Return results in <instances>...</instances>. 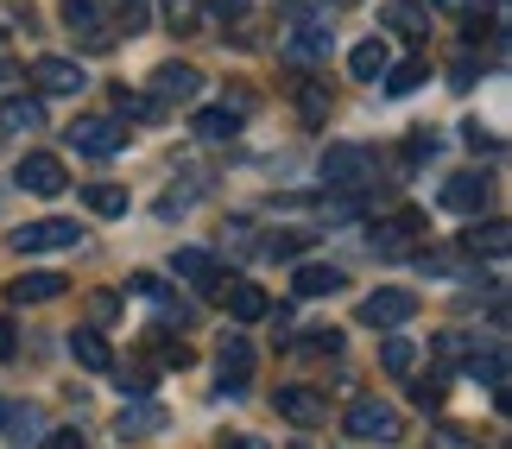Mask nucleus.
<instances>
[{"label": "nucleus", "instance_id": "f257e3e1", "mask_svg": "<svg viewBox=\"0 0 512 449\" xmlns=\"http://www.w3.org/2000/svg\"><path fill=\"white\" fill-rule=\"evenodd\" d=\"M342 424H348L354 443H399V431H405V424H399V405H386V399H354Z\"/></svg>", "mask_w": 512, "mask_h": 449}, {"label": "nucleus", "instance_id": "f03ea898", "mask_svg": "<svg viewBox=\"0 0 512 449\" xmlns=\"http://www.w3.org/2000/svg\"><path fill=\"white\" fill-rule=\"evenodd\" d=\"M373 178H380V171H373L367 146H329L323 152V184L329 190H348V197H354V190H367Z\"/></svg>", "mask_w": 512, "mask_h": 449}, {"label": "nucleus", "instance_id": "7ed1b4c3", "mask_svg": "<svg viewBox=\"0 0 512 449\" xmlns=\"http://www.w3.org/2000/svg\"><path fill=\"white\" fill-rule=\"evenodd\" d=\"M64 133H70L76 152H89V159H114V152L127 146V127L108 121V114H83V121H70Z\"/></svg>", "mask_w": 512, "mask_h": 449}, {"label": "nucleus", "instance_id": "20e7f679", "mask_svg": "<svg viewBox=\"0 0 512 449\" xmlns=\"http://www.w3.org/2000/svg\"><path fill=\"white\" fill-rule=\"evenodd\" d=\"M411 317H418V298H411L405 285H380V291H367V298H361V323L367 329H399Z\"/></svg>", "mask_w": 512, "mask_h": 449}, {"label": "nucleus", "instance_id": "39448f33", "mask_svg": "<svg viewBox=\"0 0 512 449\" xmlns=\"http://www.w3.org/2000/svg\"><path fill=\"white\" fill-rule=\"evenodd\" d=\"M76 222H64V216H45V222H26V228H13V253H64V247H76Z\"/></svg>", "mask_w": 512, "mask_h": 449}, {"label": "nucleus", "instance_id": "423d86ee", "mask_svg": "<svg viewBox=\"0 0 512 449\" xmlns=\"http://www.w3.org/2000/svg\"><path fill=\"white\" fill-rule=\"evenodd\" d=\"M13 178H19V190H32V197H64L70 171H64V159H57V152H26Z\"/></svg>", "mask_w": 512, "mask_h": 449}, {"label": "nucleus", "instance_id": "0eeeda50", "mask_svg": "<svg viewBox=\"0 0 512 449\" xmlns=\"http://www.w3.org/2000/svg\"><path fill=\"white\" fill-rule=\"evenodd\" d=\"M171 272H177V279H184V285H196V291H203V298H222V291H228V272L215 266V253H203V247H177Z\"/></svg>", "mask_w": 512, "mask_h": 449}, {"label": "nucleus", "instance_id": "6e6552de", "mask_svg": "<svg viewBox=\"0 0 512 449\" xmlns=\"http://www.w3.org/2000/svg\"><path fill=\"white\" fill-rule=\"evenodd\" d=\"M215 386H222V393H247V380H253V342L241 336V329H228L222 336V355H215Z\"/></svg>", "mask_w": 512, "mask_h": 449}, {"label": "nucleus", "instance_id": "1a4fd4ad", "mask_svg": "<svg viewBox=\"0 0 512 449\" xmlns=\"http://www.w3.org/2000/svg\"><path fill=\"white\" fill-rule=\"evenodd\" d=\"M279 51H285L298 70L323 64V57H329V26H323V19H298V26L285 32V45H279Z\"/></svg>", "mask_w": 512, "mask_h": 449}, {"label": "nucleus", "instance_id": "9d476101", "mask_svg": "<svg viewBox=\"0 0 512 449\" xmlns=\"http://www.w3.org/2000/svg\"><path fill=\"white\" fill-rule=\"evenodd\" d=\"M64 32L89 38L95 51H108V45H114V32H108V13H102V0H64Z\"/></svg>", "mask_w": 512, "mask_h": 449}, {"label": "nucleus", "instance_id": "9b49d317", "mask_svg": "<svg viewBox=\"0 0 512 449\" xmlns=\"http://www.w3.org/2000/svg\"><path fill=\"white\" fill-rule=\"evenodd\" d=\"M89 76H83V64H70V57H38L32 64V89L38 95H76Z\"/></svg>", "mask_w": 512, "mask_h": 449}, {"label": "nucleus", "instance_id": "f8f14e48", "mask_svg": "<svg viewBox=\"0 0 512 449\" xmlns=\"http://www.w3.org/2000/svg\"><path fill=\"white\" fill-rule=\"evenodd\" d=\"M196 89H203V70H196V64H177V57H171V64L152 70V95H159V102H190Z\"/></svg>", "mask_w": 512, "mask_h": 449}, {"label": "nucleus", "instance_id": "ddd939ff", "mask_svg": "<svg viewBox=\"0 0 512 449\" xmlns=\"http://www.w3.org/2000/svg\"><path fill=\"white\" fill-rule=\"evenodd\" d=\"M165 431V405H152V399H133V405H121V418H114V437H133V443H140V437H159Z\"/></svg>", "mask_w": 512, "mask_h": 449}, {"label": "nucleus", "instance_id": "4468645a", "mask_svg": "<svg viewBox=\"0 0 512 449\" xmlns=\"http://www.w3.org/2000/svg\"><path fill=\"white\" fill-rule=\"evenodd\" d=\"M279 418H291L298 431H317V424L329 418V405L310 393V386H279Z\"/></svg>", "mask_w": 512, "mask_h": 449}, {"label": "nucleus", "instance_id": "2eb2a0df", "mask_svg": "<svg viewBox=\"0 0 512 449\" xmlns=\"http://www.w3.org/2000/svg\"><path fill=\"white\" fill-rule=\"evenodd\" d=\"M443 209H456V216H481V209H487V178H481V171H456V178L443 184Z\"/></svg>", "mask_w": 512, "mask_h": 449}, {"label": "nucleus", "instance_id": "dca6fc26", "mask_svg": "<svg viewBox=\"0 0 512 449\" xmlns=\"http://www.w3.org/2000/svg\"><path fill=\"white\" fill-rule=\"evenodd\" d=\"M64 291H70L64 272H26V279L7 285V298L13 304H51V298H64Z\"/></svg>", "mask_w": 512, "mask_h": 449}, {"label": "nucleus", "instance_id": "f3484780", "mask_svg": "<svg viewBox=\"0 0 512 449\" xmlns=\"http://www.w3.org/2000/svg\"><path fill=\"white\" fill-rule=\"evenodd\" d=\"M418 234H424V216H418V209H399V216L386 222V234H373V253H386V260H399V253H405L411 241H418Z\"/></svg>", "mask_w": 512, "mask_h": 449}, {"label": "nucleus", "instance_id": "a211bd4d", "mask_svg": "<svg viewBox=\"0 0 512 449\" xmlns=\"http://www.w3.org/2000/svg\"><path fill=\"white\" fill-rule=\"evenodd\" d=\"M462 247L475 253V260H506V247H512V228H506L500 216H494V222H475V228L462 234Z\"/></svg>", "mask_w": 512, "mask_h": 449}, {"label": "nucleus", "instance_id": "6ab92c4d", "mask_svg": "<svg viewBox=\"0 0 512 449\" xmlns=\"http://www.w3.org/2000/svg\"><path fill=\"white\" fill-rule=\"evenodd\" d=\"M70 355H76V367H89V374H108L114 367V348L102 342V329H70Z\"/></svg>", "mask_w": 512, "mask_h": 449}, {"label": "nucleus", "instance_id": "aec40b11", "mask_svg": "<svg viewBox=\"0 0 512 449\" xmlns=\"http://www.w3.org/2000/svg\"><path fill=\"white\" fill-rule=\"evenodd\" d=\"M386 64H392V45H386V38H361V45L348 51V70L361 76V83H380Z\"/></svg>", "mask_w": 512, "mask_h": 449}, {"label": "nucleus", "instance_id": "412c9836", "mask_svg": "<svg viewBox=\"0 0 512 449\" xmlns=\"http://www.w3.org/2000/svg\"><path fill=\"white\" fill-rule=\"evenodd\" d=\"M342 285H348L342 266H323V260L298 266V298H329V291H342Z\"/></svg>", "mask_w": 512, "mask_h": 449}, {"label": "nucleus", "instance_id": "4be33fe9", "mask_svg": "<svg viewBox=\"0 0 512 449\" xmlns=\"http://www.w3.org/2000/svg\"><path fill=\"white\" fill-rule=\"evenodd\" d=\"M0 127H13V133L45 127V102H38V95H7V102H0Z\"/></svg>", "mask_w": 512, "mask_h": 449}, {"label": "nucleus", "instance_id": "5701e85b", "mask_svg": "<svg viewBox=\"0 0 512 449\" xmlns=\"http://www.w3.org/2000/svg\"><path fill=\"white\" fill-rule=\"evenodd\" d=\"M222 298H228V310H234V323H260L266 310H272V298H266L260 285H228Z\"/></svg>", "mask_w": 512, "mask_h": 449}, {"label": "nucleus", "instance_id": "b1692460", "mask_svg": "<svg viewBox=\"0 0 512 449\" xmlns=\"http://www.w3.org/2000/svg\"><path fill=\"white\" fill-rule=\"evenodd\" d=\"M380 367H386L392 380H405L411 367H418V342H411V336H386L380 342Z\"/></svg>", "mask_w": 512, "mask_h": 449}, {"label": "nucleus", "instance_id": "393cba45", "mask_svg": "<svg viewBox=\"0 0 512 449\" xmlns=\"http://www.w3.org/2000/svg\"><path fill=\"white\" fill-rule=\"evenodd\" d=\"M190 127L203 133V140H234V133H241V108H203Z\"/></svg>", "mask_w": 512, "mask_h": 449}, {"label": "nucleus", "instance_id": "a878e982", "mask_svg": "<svg viewBox=\"0 0 512 449\" xmlns=\"http://www.w3.org/2000/svg\"><path fill=\"white\" fill-rule=\"evenodd\" d=\"M298 114H304L310 127H323V121H329V89L317 83V76H298Z\"/></svg>", "mask_w": 512, "mask_h": 449}, {"label": "nucleus", "instance_id": "bb28decb", "mask_svg": "<svg viewBox=\"0 0 512 449\" xmlns=\"http://www.w3.org/2000/svg\"><path fill=\"white\" fill-rule=\"evenodd\" d=\"M83 209H89V216H127V190L121 184H89Z\"/></svg>", "mask_w": 512, "mask_h": 449}, {"label": "nucleus", "instance_id": "cd10ccee", "mask_svg": "<svg viewBox=\"0 0 512 449\" xmlns=\"http://www.w3.org/2000/svg\"><path fill=\"white\" fill-rule=\"evenodd\" d=\"M430 76V64L424 57H405V64H386V95H411Z\"/></svg>", "mask_w": 512, "mask_h": 449}, {"label": "nucleus", "instance_id": "c85d7f7f", "mask_svg": "<svg viewBox=\"0 0 512 449\" xmlns=\"http://www.w3.org/2000/svg\"><path fill=\"white\" fill-rule=\"evenodd\" d=\"M468 367H475V380L481 386H494V393H506V348H475V355H468Z\"/></svg>", "mask_w": 512, "mask_h": 449}, {"label": "nucleus", "instance_id": "c756f323", "mask_svg": "<svg viewBox=\"0 0 512 449\" xmlns=\"http://www.w3.org/2000/svg\"><path fill=\"white\" fill-rule=\"evenodd\" d=\"M114 114H127V121H159L165 102H159V95H127V89H114Z\"/></svg>", "mask_w": 512, "mask_h": 449}, {"label": "nucleus", "instance_id": "7c9ffc66", "mask_svg": "<svg viewBox=\"0 0 512 449\" xmlns=\"http://www.w3.org/2000/svg\"><path fill=\"white\" fill-rule=\"evenodd\" d=\"M114 26H121L127 38L152 26V0H114Z\"/></svg>", "mask_w": 512, "mask_h": 449}, {"label": "nucleus", "instance_id": "2f4dec72", "mask_svg": "<svg viewBox=\"0 0 512 449\" xmlns=\"http://www.w3.org/2000/svg\"><path fill=\"white\" fill-rule=\"evenodd\" d=\"M108 374H121V380H114V386H121L127 399H146V393H152V367H140V361H133V367H127V361H114Z\"/></svg>", "mask_w": 512, "mask_h": 449}, {"label": "nucleus", "instance_id": "473e14b6", "mask_svg": "<svg viewBox=\"0 0 512 449\" xmlns=\"http://www.w3.org/2000/svg\"><path fill=\"white\" fill-rule=\"evenodd\" d=\"M411 399H418V405H424V412H437V405L449 399V374H437V367H430V374H424V380H411Z\"/></svg>", "mask_w": 512, "mask_h": 449}, {"label": "nucleus", "instance_id": "72a5a7b5", "mask_svg": "<svg viewBox=\"0 0 512 449\" xmlns=\"http://www.w3.org/2000/svg\"><path fill=\"white\" fill-rule=\"evenodd\" d=\"M0 431L38 437V412H32V405H13V399H0Z\"/></svg>", "mask_w": 512, "mask_h": 449}, {"label": "nucleus", "instance_id": "f704fd0d", "mask_svg": "<svg viewBox=\"0 0 512 449\" xmlns=\"http://www.w3.org/2000/svg\"><path fill=\"white\" fill-rule=\"evenodd\" d=\"M304 247H310V228H285V234H266V253H272V260H298Z\"/></svg>", "mask_w": 512, "mask_h": 449}, {"label": "nucleus", "instance_id": "c9c22d12", "mask_svg": "<svg viewBox=\"0 0 512 449\" xmlns=\"http://www.w3.org/2000/svg\"><path fill=\"white\" fill-rule=\"evenodd\" d=\"M430 449H481V437L468 431V424H437V431H430Z\"/></svg>", "mask_w": 512, "mask_h": 449}, {"label": "nucleus", "instance_id": "e433bc0d", "mask_svg": "<svg viewBox=\"0 0 512 449\" xmlns=\"http://www.w3.org/2000/svg\"><path fill=\"white\" fill-rule=\"evenodd\" d=\"M209 19H222V26H247L253 0H209Z\"/></svg>", "mask_w": 512, "mask_h": 449}, {"label": "nucleus", "instance_id": "4c0bfd02", "mask_svg": "<svg viewBox=\"0 0 512 449\" xmlns=\"http://www.w3.org/2000/svg\"><path fill=\"white\" fill-rule=\"evenodd\" d=\"M468 355H475V342H468L462 329H443L437 336V361H468Z\"/></svg>", "mask_w": 512, "mask_h": 449}, {"label": "nucleus", "instance_id": "58836bf2", "mask_svg": "<svg viewBox=\"0 0 512 449\" xmlns=\"http://www.w3.org/2000/svg\"><path fill=\"white\" fill-rule=\"evenodd\" d=\"M165 26L171 32H196V0H165Z\"/></svg>", "mask_w": 512, "mask_h": 449}, {"label": "nucleus", "instance_id": "ea45409f", "mask_svg": "<svg viewBox=\"0 0 512 449\" xmlns=\"http://www.w3.org/2000/svg\"><path fill=\"white\" fill-rule=\"evenodd\" d=\"M430 152H437V133H430V127H418V133L405 140V165H424Z\"/></svg>", "mask_w": 512, "mask_h": 449}, {"label": "nucleus", "instance_id": "a19ab883", "mask_svg": "<svg viewBox=\"0 0 512 449\" xmlns=\"http://www.w3.org/2000/svg\"><path fill=\"white\" fill-rule=\"evenodd\" d=\"M392 26H399L405 38H424V13H418V7H405V0H399V7H392Z\"/></svg>", "mask_w": 512, "mask_h": 449}, {"label": "nucleus", "instance_id": "79ce46f5", "mask_svg": "<svg viewBox=\"0 0 512 449\" xmlns=\"http://www.w3.org/2000/svg\"><path fill=\"white\" fill-rule=\"evenodd\" d=\"M304 348H310V355H336V348H342V329H310Z\"/></svg>", "mask_w": 512, "mask_h": 449}, {"label": "nucleus", "instance_id": "37998d69", "mask_svg": "<svg viewBox=\"0 0 512 449\" xmlns=\"http://www.w3.org/2000/svg\"><path fill=\"white\" fill-rule=\"evenodd\" d=\"M462 140L475 146V152H500V133H487L481 121H468V127H462Z\"/></svg>", "mask_w": 512, "mask_h": 449}, {"label": "nucleus", "instance_id": "c03bdc74", "mask_svg": "<svg viewBox=\"0 0 512 449\" xmlns=\"http://www.w3.org/2000/svg\"><path fill=\"white\" fill-rule=\"evenodd\" d=\"M159 361H165V367H190V342H171V336H165V342H159Z\"/></svg>", "mask_w": 512, "mask_h": 449}, {"label": "nucleus", "instance_id": "a18cd8bd", "mask_svg": "<svg viewBox=\"0 0 512 449\" xmlns=\"http://www.w3.org/2000/svg\"><path fill=\"white\" fill-rule=\"evenodd\" d=\"M449 83H456V89H468V83H475V51H462V57H456V70H449Z\"/></svg>", "mask_w": 512, "mask_h": 449}, {"label": "nucleus", "instance_id": "49530a36", "mask_svg": "<svg viewBox=\"0 0 512 449\" xmlns=\"http://www.w3.org/2000/svg\"><path fill=\"white\" fill-rule=\"evenodd\" d=\"M424 272H462V253H424Z\"/></svg>", "mask_w": 512, "mask_h": 449}, {"label": "nucleus", "instance_id": "de8ad7c7", "mask_svg": "<svg viewBox=\"0 0 512 449\" xmlns=\"http://www.w3.org/2000/svg\"><path fill=\"white\" fill-rule=\"evenodd\" d=\"M45 449H83V431H45Z\"/></svg>", "mask_w": 512, "mask_h": 449}, {"label": "nucleus", "instance_id": "09e8293b", "mask_svg": "<svg viewBox=\"0 0 512 449\" xmlns=\"http://www.w3.org/2000/svg\"><path fill=\"white\" fill-rule=\"evenodd\" d=\"M13 76V38H7V26H0V83Z\"/></svg>", "mask_w": 512, "mask_h": 449}, {"label": "nucleus", "instance_id": "8fccbe9b", "mask_svg": "<svg viewBox=\"0 0 512 449\" xmlns=\"http://www.w3.org/2000/svg\"><path fill=\"white\" fill-rule=\"evenodd\" d=\"M89 317H95V323H108V317H114V298H108V291H102V298H89Z\"/></svg>", "mask_w": 512, "mask_h": 449}, {"label": "nucleus", "instance_id": "3c124183", "mask_svg": "<svg viewBox=\"0 0 512 449\" xmlns=\"http://www.w3.org/2000/svg\"><path fill=\"white\" fill-rule=\"evenodd\" d=\"M228 247H234V253H247V247H253V241H247V222H228Z\"/></svg>", "mask_w": 512, "mask_h": 449}, {"label": "nucleus", "instance_id": "603ef678", "mask_svg": "<svg viewBox=\"0 0 512 449\" xmlns=\"http://www.w3.org/2000/svg\"><path fill=\"white\" fill-rule=\"evenodd\" d=\"M13 348H19V336H13V323H7V317H0V361H7V355H13Z\"/></svg>", "mask_w": 512, "mask_h": 449}, {"label": "nucleus", "instance_id": "864d4df0", "mask_svg": "<svg viewBox=\"0 0 512 449\" xmlns=\"http://www.w3.org/2000/svg\"><path fill=\"white\" fill-rule=\"evenodd\" d=\"M222 449H266V443H260V437H228V431H222Z\"/></svg>", "mask_w": 512, "mask_h": 449}, {"label": "nucleus", "instance_id": "5fc2aeb1", "mask_svg": "<svg viewBox=\"0 0 512 449\" xmlns=\"http://www.w3.org/2000/svg\"><path fill=\"white\" fill-rule=\"evenodd\" d=\"M437 13H468V0H430Z\"/></svg>", "mask_w": 512, "mask_h": 449}, {"label": "nucleus", "instance_id": "6e6d98bb", "mask_svg": "<svg viewBox=\"0 0 512 449\" xmlns=\"http://www.w3.org/2000/svg\"><path fill=\"white\" fill-rule=\"evenodd\" d=\"M336 7H354V0H336Z\"/></svg>", "mask_w": 512, "mask_h": 449}]
</instances>
